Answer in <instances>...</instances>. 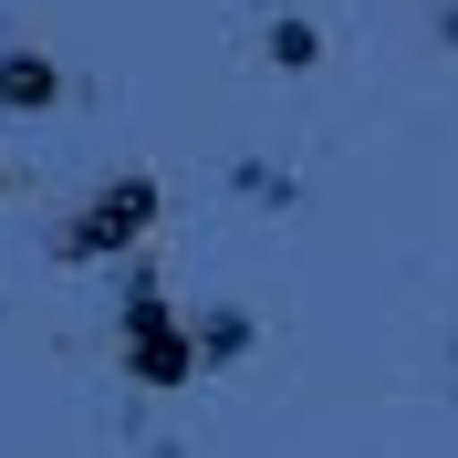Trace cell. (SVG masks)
I'll return each instance as SVG.
<instances>
[{
	"instance_id": "1",
	"label": "cell",
	"mask_w": 458,
	"mask_h": 458,
	"mask_svg": "<svg viewBox=\"0 0 458 458\" xmlns=\"http://www.w3.org/2000/svg\"><path fill=\"white\" fill-rule=\"evenodd\" d=\"M114 365L136 375V386H188V375H208V354H199V323H177V302H167V271L157 260H125L114 271Z\"/></svg>"
},
{
	"instance_id": "2",
	"label": "cell",
	"mask_w": 458,
	"mask_h": 458,
	"mask_svg": "<svg viewBox=\"0 0 458 458\" xmlns=\"http://www.w3.org/2000/svg\"><path fill=\"white\" fill-rule=\"evenodd\" d=\"M157 208H167V199H157V177H105V188H94L42 250H53L63 271H84V260H136L146 229H157Z\"/></svg>"
},
{
	"instance_id": "3",
	"label": "cell",
	"mask_w": 458,
	"mask_h": 458,
	"mask_svg": "<svg viewBox=\"0 0 458 458\" xmlns=\"http://www.w3.org/2000/svg\"><path fill=\"white\" fill-rule=\"evenodd\" d=\"M63 105V63L31 42H0V114H53Z\"/></svg>"
},
{
	"instance_id": "4",
	"label": "cell",
	"mask_w": 458,
	"mask_h": 458,
	"mask_svg": "<svg viewBox=\"0 0 458 458\" xmlns=\"http://www.w3.org/2000/svg\"><path fill=\"white\" fill-rule=\"evenodd\" d=\"M199 354L208 365H240V354H250V313H240V302H208L199 313Z\"/></svg>"
},
{
	"instance_id": "5",
	"label": "cell",
	"mask_w": 458,
	"mask_h": 458,
	"mask_svg": "<svg viewBox=\"0 0 458 458\" xmlns=\"http://www.w3.org/2000/svg\"><path fill=\"white\" fill-rule=\"evenodd\" d=\"M260 53L282 63V73H313V63H323V31H313V21H271V31H260Z\"/></svg>"
},
{
	"instance_id": "6",
	"label": "cell",
	"mask_w": 458,
	"mask_h": 458,
	"mask_svg": "<svg viewBox=\"0 0 458 458\" xmlns=\"http://www.w3.org/2000/svg\"><path fill=\"white\" fill-rule=\"evenodd\" d=\"M437 31H448V42H458V0H448V11H437Z\"/></svg>"
},
{
	"instance_id": "7",
	"label": "cell",
	"mask_w": 458,
	"mask_h": 458,
	"mask_svg": "<svg viewBox=\"0 0 458 458\" xmlns=\"http://www.w3.org/2000/svg\"><path fill=\"white\" fill-rule=\"evenodd\" d=\"M0 199H11V167H0Z\"/></svg>"
}]
</instances>
